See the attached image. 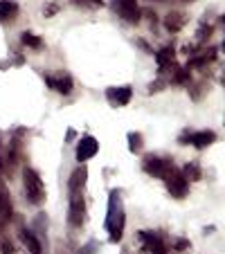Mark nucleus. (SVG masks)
<instances>
[{
    "instance_id": "1",
    "label": "nucleus",
    "mask_w": 225,
    "mask_h": 254,
    "mask_svg": "<svg viewBox=\"0 0 225 254\" xmlns=\"http://www.w3.org/2000/svg\"><path fill=\"white\" fill-rule=\"evenodd\" d=\"M124 225H126V216H124V207H122V193L120 189H113L108 193V207H106V221H104L110 243H120L122 241Z\"/></svg>"
},
{
    "instance_id": "2",
    "label": "nucleus",
    "mask_w": 225,
    "mask_h": 254,
    "mask_svg": "<svg viewBox=\"0 0 225 254\" xmlns=\"http://www.w3.org/2000/svg\"><path fill=\"white\" fill-rule=\"evenodd\" d=\"M23 187H25V196H27L29 205L41 207L45 202V185L36 169H32V167L23 169Z\"/></svg>"
},
{
    "instance_id": "3",
    "label": "nucleus",
    "mask_w": 225,
    "mask_h": 254,
    "mask_svg": "<svg viewBox=\"0 0 225 254\" xmlns=\"http://www.w3.org/2000/svg\"><path fill=\"white\" fill-rule=\"evenodd\" d=\"M110 9L115 11L124 23H131V25H138L140 20L144 18V9L140 7L138 0H110Z\"/></svg>"
},
{
    "instance_id": "4",
    "label": "nucleus",
    "mask_w": 225,
    "mask_h": 254,
    "mask_svg": "<svg viewBox=\"0 0 225 254\" xmlns=\"http://www.w3.org/2000/svg\"><path fill=\"white\" fill-rule=\"evenodd\" d=\"M88 216V207H86V198L83 193H70V207H68V225L72 230L83 227Z\"/></svg>"
},
{
    "instance_id": "5",
    "label": "nucleus",
    "mask_w": 225,
    "mask_h": 254,
    "mask_svg": "<svg viewBox=\"0 0 225 254\" xmlns=\"http://www.w3.org/2000/svg\"><path fill=\"white\" fill-rule=\"evenodd\" d=\"M173 167H176V164H173V160L169 158V155H147V158L142 160L144 171H147L149 176L160 178V180H162Z\"/></svg>"
},
{
    "instance_id": "6",
    "label": "nucleus",
    "mask_w": 225,
    "mask_h": 254,
    "mask_svg": "<svg viewBox=\"0 0 225 254\" xmlns=\"http://www.w3.org/2000/svg\"><path fill=\"white\" fill-rule=\"evenodd\" d=\"M164 180V187H167V191L171 193L173 198H185L187 193H189V180H187L185 176H182V171L178 167H173L171 171L167 173V176L162 178Z\"/></svg>"
},
{
    "instance_id": "7",
    "label": "nucleus",
    "mask_w": 225,
    "mask_h": 254,
    "mask_svg": "<svg viewBox=\"0 0 225 254\" xmlns=\"http://www.w3.org/2000/svg\"><path fill=\"white\" fill-rule=\"evenodd\" d=\"M178 142H180L182 146L192 144L194 149L203 151V149H207L210 144L216 142V133L214 130H185V133L178 137Z\"/></svg>"
},
{
    "instance_id": "8",
    "label": "nucleus",
    "mask_w": 225,
    "mask_h": 254,
    "mask_svg": "<svg viewBox=\"0 0 225 254\" xmlns=\"http://www.w3.org/2000/svg\"><path fill=\"white\" fill-rule=\"evenodd\" d=\"M138 239L142 241L147 254H169V248L164 243V234H160V232L142 230V232H138Z\"/></svg>"
},
{
    "instance_id": "9",
    "label": "nucleus",
    "mask_w": 225,
    "mask_h": 254,
    "mask_svg": "<svg viewBox=\"0 0 225 254\" xmlns=\"http://www.w3.org/2000/svg\"><path fill=\"white\" fill-rule=\"evenodd\" d=\"M45 83L50 90L59 92V95H70L75 90V79L68 72H57V74H45Z\"/></svg>"
},
{
    "instance_id": "10",
    "label": "nucleus",
    "mask_w": 225,
    "mask_h": 254,
    "mask_svg": "<svg viewBox=\"0 0 225 254\" xmlns=\"http://www.w3.org/2000/svg\"><path fill=\"white\" fill-rule=\"evenodd\" d=\"M99 153V142H97L92 135H83L81 139H79L77 149H75V158H77V162H88L90 158H95V155Z\"/></svg>"
},
{
    "instance_id": "11",
    "label": "nucleus",
    "mask_w": 225,
    "mask_h": 254,
    "mask_svg": "<svg viewBox=\"0 0 225 254\" xmlns=\"http://www.w3.org/2000/svg\"><path fill=\"white\" fill-rule=\"evenodd\" d=\"M14 202H11V196H9V189H7L5 180L0 178V221L9 223L14 218Z\"/></svg>"
},
{
    "instance_id": "12",
    "label": "nucleus",
    "mask_w": 225,
    "mask_h": 254,
    "mask_svg": "<svg viewBox=\"0 0 225 254\" xmlns=\"http://www.w3.org/2000/svg\"><path fill=\"white\" fill-rule=\"evenodd\" d=\"M18 236L23 241V245L27 248L29 254H43V243H41L39 234L34 230H27V227H20L18 230Z\"/></svg>"
},
{
    "instance_id": "13",
    "label": "nucleus",
    "mask_w": 225,
    "mask_h": 254,
    "mask_svg": "<svg viewBox=\"0 0 225 254\" xmlns=\"http://www.w3.org/2000/svg\"><path fill=\"white\" fill-rule=\"evenodd\" d=\"M86 180H88V171L86 167H77L75 171L70 173V180H68V191L70 193H83L86 189Z\"/></svg>"
},
{
    "instance_id": "14",
    "label": "nucleus",
    "mask_w": 225,
    "mask_h": 254,
    "mask_svg": "<svg viewBox=\"0 0 225 254\" xmlns=\"http://www.w3.org/2000/svg\"><path fill=\"white\" fill-rule=\"evenodd\" d=\"M133 97V88L131 86H122V88H108L106 90V99L113 106H126Z\"/></svg>"
},
{
    "instance_id": "15",
    "label": "nucleus",
    "mask_w": 225,
    "mask_h": 254,
    "mask_svg": "<svg viewBox=\"0 0 225 254\" xmlns=\"http://www.w3.org/2000/svg\"><path fill=\"white\" fill-rule=\"evenodd\" d=\"M198 57H192L189 59V63H187V67L189 70H201V67H207L210 63H214L216 61V54H219V50L216 48H207V50H203V52H196Z\"/></svg>"
},
{
    "instance_id": "16",
    "label": "nucleus",
    "mask_w": 225,
    "mask_h": 254,
    "mask_svg": "<svg viewBox=\"0 0 225 254\" xmlns=\"http://www.w3.org/2000/svg\"><path fill=\"white\" fill-rule=\"evenodd\" d=\"M185 25H187V16L180 14V11H169V14L162 18V27L167 29L169 34H178Z\"/></svg>"
},
{
    "instance_id": "17",
    "label": "nucleus",
    "mask_w": 225,
    "mask_h": 254,
    "mask_svg": "<svg viewBox=\"0 0 225 254\" xmlns=\"http://www.w3.org/2000/svg\"><path fill=\"white\" fill-rule=\"evenodd\" d=\"M20 14V5L16 0H0V23H11Z\"/></svg>"
},
{
    "instance_id": "18",
    "label": "nucleus",
    "mask_w": 225,
    "mask_h": 254,
    "mask_svg": "<svg viewBox=\"0 0 225 254\" xmlns=\"http://www.w3.org/2000/svg\"><path fill=\"white\" fill-rule=\"evenodd\" d=\"M169 83H171V86H176V88L189 86V83H192V70H189L187 65H185V67L178 65L176 70L169 74Z\"/></svg>"
},
{
    "instance_id": "19",
    "label": "nucleus",
    "mask_w": 225,
    "mask_h": 254,
    "mask_svg": "<svg viewBox=\"0 0 225 254\" xmlns=\"http://www.w3.org/2000/svg\"><path fill=\"white\" fill-rule=\"evenodd\" d=\"M180 171H182V176H185L189 183H198V180L203 178V169L198 167L196 162H187L185 167L180 169Z\"/></svg>"
},
{
    "instance_id": "20",
    "label": "nucleus",
    "mask_w": 225,
    "mask_h": 254,
    "mask_svg": "<svg viewBox=\"0 0 225 254\" xmlns=\"http://www.w3.org/2000/svg\"><path fill=\"white\" fill-rule=\"evenodd\" d=\"M20 43H23L25 48H29V50H41V48H43V39H41V36H36V34H32V32H23V34H20Z\"/></svg>"
},
{
    "instance_id": "21",
    "label": "nucleus",
    "mask_w": 225,
    "mask_h": 254,
    "mask_svg": "<svg viewBox=\"0 0 225 254\" xmlns=\"http://www.w3.org/2000/svg\"><path fill=\"white\" fill-rule=\"evenodd\" d=\"M142 149H144L142 133H129V151L131 153H140Z\"/></svg>"
},
{
    "instance_id": "22",
    "label": "nucleus",
    "mask_w": 225,
    "mask_h": 254,
    "mask_svg": "<svg viewBox=\"0 0 225 254\" xmlns=\"http://www.w3.org/2000/svg\"><path fill=\"white\" fill-rule=\"evenodd\" d=\"M212 32H214V27L210 23H201L196 29V41H207L212 36Z\"/></svg>"
},
{
    "instance_id": "23",
    "label": "nucleus",
    "mask_w": 225,
    "mask_h": 254,
    "mask_svg": "<svg viewBox=\"0 0 225 254\" xmlns=\"http://www.w3.org/2000/svg\"><path fill=\"white\" fill-rule=\"evenodd\" d=\"M75 7H81V9H90V7H104V0H70Z\"/></svg>"
},
{
    "instance_id": "24",
    "label": "nucleus",
    "mask_w": 225,
    "mask_h": 254,
    "mask_svg": "<svg viewBox=\"0 0 225 254\" xmlns=\"http://www.w3.org/2000/svg\"><path fill=\"white\" fill-rule=\"evenodd\" d=\"M16 252V248H14V243H11L9 239H0V254H14Z\"/></svg>"
},
{
    "instance_id": "25",
    "label": "nucleus",
    "mask_w": 225,
    "mask_h": 254,
    "mask_svg": "<svg viewBox=\"0 0 225 254\" xmlns=\"http://www.w3.org/2000/svg\"><path fill=\"white\" fill-rule=\"evenodd\" d=\"M59 11H61V5H59V2H48L45 9H43V16L45 18H52V16L59 14Z\"/></svg>"
},
{
    "instance_id": "26",
    "label": "nucleus",
    "mask_w": 225,
    "mask_h": 254,
    "mask_svg": "<svg viewBox=\"0 0 225 254\" xmlns=\"http://www.w3.org/2000/svg\"><path fill=\"white\" fill-rule=\"evenodd\" d=\"M164 86H167V81H164V77H158L153 83H151V86H149V92H151V95H155V92H160Z\"/></svg>"
},
{
    "instance_id": "27",
    "label": "nucleus",
    "mask_w": 225,
    "mask_h": 254,
    "mask_svg": "<svg viewBox=\"0 0 225 254\" xmlns=\"http://www.w3.org/2000/svg\"><path fill=\"white\" fill-rule=\"evenodd\" d=\"M173 250H176L178 254L187 252V250H189V241H187V239H178V241H176V245H173Z\"/></svg>"
},
{
    "instance_id": "28",
    "label": "nucleus",
    "mask_w": 225,
    "mask_h": 254,
    "mask_svg": "<svg viewBox=\"0 0 225 254\" xmlns=\"http://www.w3.org/2000/svg\"><path fill=\"white\" fill-rule=\"evenodd\" d=\"M77 254H97V243H88V245H83V248L79 250Z\"/></svg>"
},
{
    "instance_id": "29",
    "label": "nucleus",
    "mask_w": 225,
    "mask_h": 254,
    "mask_svg": "<svg viewBox=\"0 0 225 254\" xmlns=\"http://www.w3.org/2000/svg\"><path fill=\"white\" fill-rule=\"evenodd\" d=\"M221 25H223V27H225V14L221 16Z\"/></svg>"
},
{
    "instance_id": "30",
    "label": "nucleus",
    "mask_w": 225,
    "mask_h": 254,
    "mask_svg": "<svg viewBox=\"0 0 225 254\" xmlns=\"http://www.w3.org/2000/svg\"><path fill=\"white\" fill-rule=\"evenodd\" d=\"M185 2H194V0H185Z\"/></svg>"
}]
</instances>
